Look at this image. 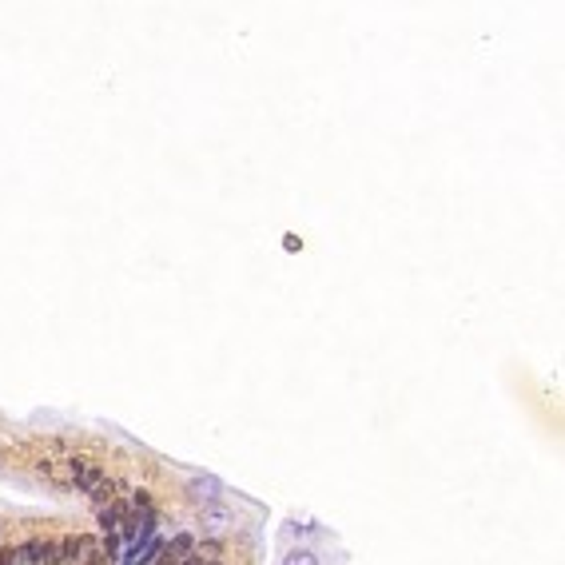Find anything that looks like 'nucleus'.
I'll return each instance as SVG.
<instances>
[{
	"label": "nucleus",
	"mask_w": 565,
	"mask_h": 565,
	"mask_svg": "<svg viewBox=\"0 0 565 565\" xmlns=\"http://www.w3.org/2000/svg\"><path fill=\"white\" fill-rule=\"evenodd\" d=\"M68 474H72V482L84 493H92L100 482H104V470H100L96 462H88V458H72V462H68Z\"/></svg>",
	"instance_id": "obj_1"
},
{
	"label": "nucleus",
	"mask_w": 565,
	"mask_h": 565,
	"mask_svg": "<svg viewBox=\"0 0 565 565\" xmlns=\"http://www.w3.org/2000/svg\"><path fill=\"white\" fill-rule=\"evenodd\" d=\"M36 557H40V541H25V545L0 550V565H36Z\"/></svg>",
	"instance_id": "obj_2"
},
{
	"label": "nucleus",
	"mask_w": 565,
	"mask_h": 565,
	"mask_svg": "<svg viewBox=\"0 0 565 565\" xmlns=\"http://www.w3.org/2000/svg\"><path fill=\"white\" fill-rule=\"evenodd\" d=\"M219 490H223V486L215 478H196L191 486H187V493H191L196 502H215V498H219Z\"/></svg>",
	"instance_id": "obj_3"
},
{
	"label": "nucleus",
	"mask_w": 565,
	"mask_h": 565,
	"mask_svg": "<svg viewBox=\"0 0 565 565\" xmlns=\"http://www.w3.org/2000/svg\"><path fill=\"white\" fill-rule=\"evenodd\" d=\"M80 553H92L88 538H64L60 541V561H80Z\"/></svg>",
	"instance_id": "obj_4"
},
{
	"label": "nucleus",
	"mask_w": 565,
	"mask_h": 565,
	"mask_svg": "<svg viewBox=\"0 0 565 565\" xmlns=\"http://www.w3.org/2000/svg\"><path fill=\"white\" fill-rule=\"evenodd\" d=\"M151 553H160V541H144V545H135L128 557H123V565H144V561H151Z\"/></svg>",
	"instance_id": "obj_5"
},
{
	"label": "nucleus",
	"mask_w": 565,
	"mask_h": 565,
	"mask_svg": "<svg viewBox=\"0 0 565 565\" xmlns=\"http://www.w3.org/2000/svg\"><path fill=\"white\" fill-rule=\"evenodd\" d=\"M36 565H60V541H40Z\"/></svg>",
	"instance_id": "obj_6"
},
{
	"label": "nucleus",
	"mask_w": 565,
	"mask_h": 565,
	"mask_svg": "<svg viewBox=\"0 0 565 565\" xmlns=\"http://www.w3.org/2000/svg\"><path fill=\"white\" fill-rule=\"evenodd\" d=\"M120 514H123V505H108V510H100V526H104V529H116Z\"/></svg>",
	"instance_id": "obj_7"
},
{
	"label": "nucleus",
	"mask_w": 565,
	"mask_h": 565,
	"mask_svg": "<svg viewBox=\"0 0 565 565\" xmlns=\"http://www.w3.org/2000/svg\"><path fill=\"white\" fill-rule=\"evenodd\" d=\"M287 565H319V561H315V553L295 550V553H287Z\"/></svg>",
	"instance_id": "obj_8"
},
{
	"label": "nucleus",
	"mask_w": 565,
	"mask_h": 565,
	"mask_svg": "<svg viewBox=\"0 0 565 565\" xmlns=\"http://www.w3.org/2000/svg\"><path fill=\"white\" fill-rule=\"evenodd\" d=\"M111 490H116V486H111V482L104 478V482L96 486V490H92V498H96V502H108V498H111Z\"/></svg>",
	"instance_id": "obj_9"
},
{
	"label": "nucleus",
	"mask_w": 565,
	"mask_h": 565,
	"mask_svg": "<svg viewBox=\"0 0 565 565\" xmlns=\"http://www.w3.org/2000/svg\"><path fill=\"white\" fill-rule=\"evenodd\" d=\"M184 565H199V557H187V561Z\"/></svg>",
	"instance_id": "obj_10"
}]
</instances>
